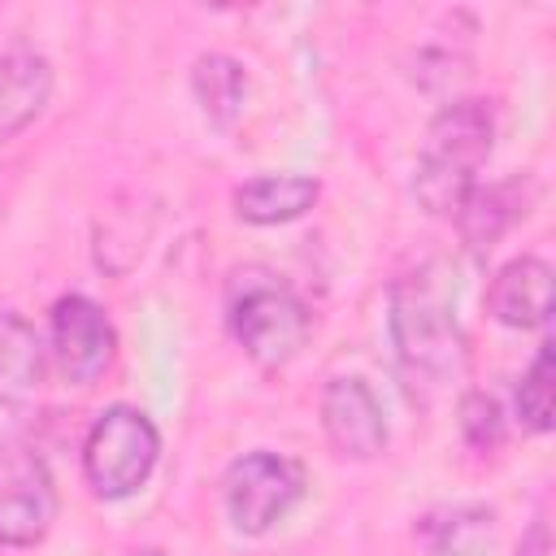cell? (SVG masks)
<instances>
[{
    "label": "cell",
    "instance_id": "6da1fadb",
    "mask_svg": "<svg viewBox=\"0 0 556 556\" xmlns=\"http://www.w3.org/2000/svg\"><path fill=\"white\" fill-rule=\"evenodd\" d=\"M387 330L404 378L417 387H447L469 365V339L456 321V300L434 265H421L391 282Z\"/></svg>",
    "mask_w": 556,
    "mask_h": 556
},
{
    "label": "cell",
    "instance_id": "7a4b0ae2",
    "mask_svg": "<svg viewBox=\"0 0 556 556\" xmlns=\"http://www.w3.org/2000/svg\"><path fill=\"white\" fill-rule=\"evenodd\" d=\"M495 148V104L482 96L447 100L421 139L413 195L430 217H456L465 195L478 187V169Z\"/></svg>",
    "mask_w": 556,
    "mask_h": 556
},
{
    "label": "cell",
    "instance_id": "3957f363",
    "mask_svg": "<svg viewBox=\"0 0 556 556\" xmlns=\"http://www.w3.org/2000/svg\"><path fill=\"white\" fill-rule=\"evenodd\" d=\"M222 317L230 339L243 348V356L261 369L291 365L308 334L313 313L300 300V291L269 265H235L222 287Z\"/></svg>",
    "mask_w": 556,
    "mask_h": 556
},
{
    "label": "cell",
    "instance_id": "277c9868",
    "mask_svg": "<svg viewBox=\"0 0 556 556\" xmlns=\"http://www.w3.org/2000/svg\"><path fill=\"white\" fill-rule=\"evenodd\" d=\"M161 460V430L135 404H109L83 439V478L100 500H130Z\"/></svg>",
    "mask_w": 556,
    "mask_h": 556
},
{
    "label": "cell",
    "instance_id": "5b68a950",
    "mask_svg": "<svg viewBox=\"0 0 556 556\" xmlns=\"http://www.w3.org/2000/svg\"><path fill=\"white\" fill-rule=\"evenodd\" d=\"M304 486H308V473L300 460L269 452V447H256V452H243L239 460L226 465L222 504H226V517L239 534L261 539L278 521H287V513L304 500Z\"/></svg>",
    "mask_w": 556,
    "mask_h": 556
},
{
    "label": "cell",
    "instance_id": "8992f818",
    "mask_svg": "<svg viewBox=\"0 0 556 556\" xmlns=\"http://www.w3.org/2000/svg\"><path fill=\"white\" fill-rule=\"evenodd\" d=\"M61 500L48 460L17 439L0 443V547H39L56 526Z\"/></svg>",
    "mask_w": 556,
    "mask_h": 556
},
{
    "label": "cell",
    "instance_id": "52a82bcc",
    "mask_svg": "<svg viewBox=\"0 0 556 556\" xmlns=\"http://www.w3.org/2000/svg\"><path fill=\"white\" fill-rule=\"evenodd\" d=\"M52 365L70 387H91L113 369L117 356V330L109 313L91 295H61L52 304Z\"/></svg>",
    "mask_w": 556,
    "mask_h": 556
},
{
    "label": "cell",
    "instance_id": "ba28073f",
    "mask_svg": "<svg viewBox=\"0 0 556 556\" xmlns=\"http://www.w3.org/2000/svg\"><path fill=\"white\" fill-rule=\"evenodd\" d=\"M321 430L343 460H374L387 447V413L374 387L356 374H339L321 387Z\"/></svg>",
    "mask_w": 556,
    "mask_h": 556
},
{
    "label": "cell",
    "instance_id": "9c48e42d",
    "mask_svg": "<svg viewBox=\"0 0 556 556\" xmlns=\"http://www.w3.org/2000/svg\"><path fill=\"white\" fill-rule=\"evenodd\" d=\"M486 313L508 330H539L552 321V265L543 256H513L486 287Z\"/></svg>",
    "mask_w": 556,
    "mask_h": 556
},
{
    "label": "cell",
    "instance_id": "30bf717a",
    "mask_svg": "<svg viewBox=\"0 0 556 556\" xmlns=\"http://www.w3.org/2000/svg\"><path fill=\"white\" fill-rule=\"evenodd\" d=\"M534 204V178H504V182H478L465 204L456 208V230H460V243L473 252V256H486L504 235L508 226H517Z\"/></svg>",
    "mask_w": 556,
    "mask_h": 556
},
{
    "label": "cell",
    "instance_id": "8fae6325",
    "mask_svg": "<svg viewBox=\"0 0 556 556\" xmlns=\"http://www.w3.org/2000/svg\"><path fill=\"white\" fill-rule=\"evenodd\" d=\"M52 61L26 43L0 52V143L17 139L52 100Z\"/></svg>",
    "mask_w": 556,
    "mask_h": 556
},
{
    "label": "cell",
    "instance_id": "7c38bea8",
    "mask_svg": "<svg viewBox=\"0 0 556 556\" xmlns=\"http://www.w3.org/2000/svg\"><path fill=\"white\" fill-rule=\"evenodd\" d=\"M48 374V348L39 330L13 313L0 308V408H22L43 391Z\"/></svg>",
    "mask_w": 556,
    "mask_h": 556
},
{
    "label": "cell",
    "instance_id": "4fadbf2b",
    "mask_svg": "<svg viewBox=\"0 0 556 556\" xmlns=\"http://www.w3.org/2000/svg\"><path fill=\"white\" fill-rule=\"evenodd\" d=\"M321 195V182L308 174H256L230 191L235 217L248 226H287L304 217Z\"/></svg>",
    "mask_w": 556,
    "mask_h": 556
},
{
    "label": "cell",
    "instance_id": "5bb4252c",
    "mask_svg": "<svg viewBox=\"0 0 556 556\" xmlns=\"http://www.w3.org/2000/svg\"><path fill=\"white\" fill-rule=\"evenodd\" d=\"M191 96L208 126L230 130L248 100V70L226 52H200L191 61Z\"/></svg>",
    "mask_w": 556,
    "mask_h": 556
},
{
    "label": "cell",
    "instance_id": "9a60e30c",
    "mask_svg": "<svg viewBox=\"0 0 556 556\" xmlns=\"http://www.w3.org/2000/svg\"><path fill=\"white\" fill-rule=\"evenodd\" d=\"M495 513L486 504H452V508H430L417 521V539L434 556H469L482 539H491Z\"/></svg>",
    "mask_w": 556,
    "mask_h": 556
},
{
    "label": "cell",
    "instance_id": "2e32d148",
    "mask_svg": "<svg viewBox=\"0 0 556 556\" xmlns=\"http://www.w3.org/2000/svg\"><path fill=\"white\" fill-rule=\"evenodd\" d=\"M513 408H517L521 430H530V434H547L552 430V413H556V343L552 339L539 343L534 361L517 378Z\"/></svg>",
    "mask_w": 556,
    "mask_h": 556
},
{
    "label": "cell",
    "instance_id": "e0dca14e",
    "mask_svg": "<svg viewBox=\"0 0 556 556\" xmlns=\"http://www.w3.org/2000/svg\"><path fill=\"white\" fill-rule=\"evenodd\" d=\"M456 426L473 452H495L504 443V408L491 391H465L456 404Z\"/></svg>",
    "mask_w": 556,
    "mask_h": 556
},
{
    "label": "cell",
    "instance_id": "ac0fdd59",
    "mask_svg": "<svg viewBox=\"0 0 556 556\" xmlns=\"http://www.w3.org/2000/svg\"><path fill=\"white\" fill-rule=\"evenodd\" d=\"M465 74H469V56L465 52H452V48H439V43L417 48V56L408 61V78L421 91H447Z\"/></svg>",
    "mask_w": 556,
    "mask_h": 556
},
{
    "label": "cell",
    "instance_id": "d6986e66",
    "mask_svg": "<svg viewBox=\"0 0 556 556\" xmlns=\"http://www.w3.org/2000/svg\"><path fill=\"white\" fill-rule=\"evenodd\" d=\"M547 547H552V543H547V526H543V521H534V526H530V534L521 539L517 556H547Z\"/></svg>",
    "mask_w": 556,
    "mask_h": 556
},
{
    "label": "cell",
    "instance_id": "ffe728a7",
    "mask_svg": "<svg viewBox=\"0 0 556 556\" xmlns=\"http://www.w3.org/2000/svg\"><path fill=\"white\" fill-rule=\"evenodd\" d=\"M130 556H161L156 547H143V552H130Z\"/></svg>",
    "mask_w": 556,
    "mask_h": 556
}]
</instances>
